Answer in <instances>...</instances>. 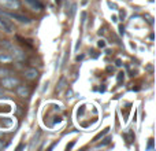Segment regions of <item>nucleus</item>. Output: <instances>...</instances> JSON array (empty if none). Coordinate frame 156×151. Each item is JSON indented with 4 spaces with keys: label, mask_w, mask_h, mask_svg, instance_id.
<instances>
[{
    "label": "nucleus",
    "mask_w": 156,
    "mask_h": 151,
    "mask_svg": "<svg viewBox=\"0 0 156 151\" xmlns=\"http://www.w3.org/2000/svg\"><path fill=\"white\" fill-rule=\"evenodd\" d=\"M0 30H4L5 33H12V25L8 22L7 15L2 10H0Z\"/></svg>",
    "instance_id": "nucleus-1"
},
{
    "label": "nucleus",
    "mask_w": 156,
    "mask_h": 151,
    "mask_svg": "<svg viewBox=\"0 0 156 151\" xmlns=\"http://www.w3.org/2000/svg\"><path fill=\"white\" fill-rule=\"evenodd\" d=\"M0 6L8 10H16L21 7V2L19 0H0Z\"/></svg>",
    "instance_id": "nucleus-2"
},
{
    "label": "nucleus",
    "mask_w": 156,
    "mask_h": 151,
    "mask_svg": "<svg viewBox=\"0 0 156 151\" xmlns=\"http://www.w3.org/2000/svg\"><path fill=\"white\" fill-rule=\"evenodd\" d=\"M18 84H19V81L14 77H5L2 80V85L5 87V88H8V89H14Z\"/></svg>",
    "instance_id": "nucleus-3"
},
{
    "label": "nucleus",
    "mask_w": 156,
    "mask_h": 151,
    "mask_svg": "<svg viewBox=\"0 0 156 151\" xmlns=\"http://www.w3.org/2000/svg\"><path fill=\"white\" fill-rule=\"evenodd\" d=\"M4 14L8 17V18H12V19H15V21L21 22V24H30V22H32L27 17L22 15V14H14V13H4Z\"/></svg>",
    "instance_id": "nucleus-4"
},
{
    "label": "nucleus",
    "mask_w": 156,
    "mask_h": 151,
    "mask_svg": "<svg viewBox=\"0 0 156 151\" xmlns=\"http://www.w3.org/2000/svg\"><path fill=\"white\" fill-rule=\"evenodd\" d=\"M25 2L27 3V4L30 6V7L33 8V10H37V11H41L44 8L43 3L40 2V0H25Z\"/></svg>",
    "instance_id": "nucleus-5"
},
{
    "label": "nucleus",
    "mask_w": 156,
    "mask_h": 151,
    "mask_svg": "<svg viewBox=\"0 0 156 151\" xmlns=\"http://www.w3.org/2000/svg\"><path fill=\"white\" fill-rule=\"evenodd\" d=\"M25 76H26L29 80H33V78L37 77V70H36V69H27V70L25 72Z\"/></svg>",
    "instance_id": "nucleus-6"
},
{
    "label": "nucleus",
    "mask_w": 156,
    "mask_h": 151,
    "mask_svg": "<svg viewBox=\"0 0 156 151\" xmlns=\"http://www.w3.org/2000/svg\"><path fill=\"white\" fill-rule=\"evenodd\" d=\"M12 61V57L8 54H0V62H4V63H10Z\"/></svg>",
    "instance_id": "nucleus-7"
},
{
    "label": "nucleus",
    "mask_w": 156,
    "mask_h": 151,
    "mask_svg": "<svg viewBox=\"0 0 156 151\" xmlns=\"http://www.w3.org/2000/svg\"><path fill=\"white\" fill-rule=\"evenodd\" d=\"M18 95L19 96H22V98L27 96V95H29V89L25 88V87H19L18 88Z\"/></svg>",
    "instance_id": "nucleus-8"
},
{
    "label": "nucleus",
    "mask_w": 156,
    "mask_h": 151,
    "mask_svg": "<svg viewBox=\"0 0 156 151\" xmlns=\"http://www.w3.org/2000/svg\"><path fill=\"white\" fill-rule=\"evenodd\" d=\"M7 73H10V72L5 70V69H0V77H3V76H7Z\"/></svg>",
    "instance_id": "nucleus-9"
},
{
    "label": "nucleus",
    "mask_w": 156,
    "mask_h": 151,
    "mask_svg": "<svg viewBox=\"0 0 156 151\" xmlns=\"http://www.w3.org/2000/svg\"><path fill=\"white\" fill-rule=\"evenodd\" d=\"M104 46H105V43H104L103 40H100V41H99V47H104Z\"/></svg>",
    "instance_id": "nucleus-10"
},
{
    "label": "nucleus",
    "mask_w": 156,
    "mask_h": 151,
    "mask_svg": "<svg viewBox=\"0 0 156 151\" xmlns=\"http://www.w3.org/2000/svg\"><path fill=\"white\" fill-rule=\"evenodd\" d=\"M2 95H3V91H2V89H0V96H2Z\"/></svg>",
    "instance_id": "nucleus-11"
},
{
    "label": "nucleus",
    "mask_w": 156,
    "mask_h": 151,
    "mask_svg": "<svg viewBox=\"0 0 156 151\" xmlns=\"http://www.w3.org/2000/svg\"><path fill=\"white\" fill-rule=\"evenodd\" d=\"M82 3H83V4H85V3H86V0H82Z\"/></svg>",
    "instance_id": "nucleus-12"
}]
</instances>
